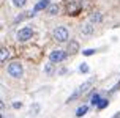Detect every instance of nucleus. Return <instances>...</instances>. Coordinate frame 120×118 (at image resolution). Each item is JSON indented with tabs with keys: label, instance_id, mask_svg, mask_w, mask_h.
Segmentation results:
<instances>
[{
	"label": "nucleus",
	"instance_id": "nucleus-17",
	"mask_svg": "<svg viewBox=\"0 0 120 118\" xmlns=\"http://www.w3.org/2000/svg\"><path fill=\"white\" fill-rule=\"evenodd\" d=\"M79 71H81V72H89V66L85 65V63H82V65L79 66Z\"/></svg>",
	"mask_w": 120,
	"mask_h": 118
},
{
	"label": "nucleus",
	"instance_id": "nucleus-4",
	"mask_svg": "<svg viewBox=\"0 0 120 118\" xmlns=\"http://www.w3.org/2000/svg\"><path fill=\"white\" fill-rule=\"evenodd\" d=\"M66 58V52L65 50H52L51 55H49V60L52 61V63H60V61H63Z\"/></svg>",
	"mask_w": 120,
	"mask_h": 118
},
{
	"label": "nucleus",
	"instance_id": "nucleus-8",
	"mask_svg": "<svg viewBox=\"0 0 120 118\" xmlns=\"http://www.w3.org/2000/svg\"><path fill=\"white\" fill-rule=\"evenodd\" d=\"M81 32H82V35H92L93 33V25L92 24H84Z\"/></svg>",
	"mask_w": 120,
	"mask_h": 118
},
{
	"label": "nucleus",
	"instance_id": "nucleus-10",
	"mask_svg": "<svg viewBox=\"0 0 120 118\" xmlns=\"http://www.w3.org/2000/svg\"><path fill=\"white\" fill-rule=\"evenodd\" d=\"M100 101H101L100 94H98V93H95L93 96H92V101H90V102H92V106H98V104H100Z\"/></svg>",
	"mask_w": 120,
	"mask_h": 118
},
{
	"label": "nucleus",
	"instance_id": "nucleus-6",
	"mask_svg": "<svg viewBox=\"0 0 120 118\" xmlns=\"http://www.w3.org/2000/svg\"><path fill=\"white\" fill-rule=\"evenodd\" d=\"M49 5H51V3H49V0H41V2H38V3L35 5L33 13H38V11H41V10H46Z\"/></svg>",
	"mask_w": 120,
	"mask_h": 118
},
{
	"label": "nucleus",
	"instance_id": "nucleus-9",
	"mask_svg": "<svg viewBox=\"0 0 120 118\" xmlns=\"http://www.w3.org/2000/svg\"><path fill=\"white\" fill-rule=\"evenodd\" d=\"M87 112H89V106H81L78 110H76V117H84Z\"/></svg>",
	"mask_w": 120,
	"mask_h": 118
},
{
	"label": "nucleus",
	"instance_id": "nucleus-14",
	"mask_svg": "<svg viewBox=\"0 0 120 118\" xmlns=\"http://www.w3.org/2000/svg\"><path fill=\"white\" fill-rule=\"evenodd\" d=\"M44 71H46L48 74H52V72H54V66H52V63H49V65H46Z\"/></svg>",
	"mask_w": 120,
	"mask_h": 118
},
{
	"label": "nucleus",
	"instance_id": "nucleus-1",
	"mask_svg": "<svg viewBox=\"0 0 120 118\" xmlns=\"http://www.w3.org/2000/svg\"><path fill=\"white\" fill-rule=\"evenodd\" d=\"M22 72H24V69H22V65L21 63H18V61H13V63H10L8 65V74L13 77H21L22 76Z\"/></svg>",
	"mask_w": 120,
	"mask_h": 118
},
{
	"label": "nucleus",
	"instance_id": "nucleus-7",
	"mask_svg": "<svg viewBox=\"0 0 120 118\" xmlns=\"http://www.w3.org/2000/svg\"><path fill=\"white\" fill-rule=\"evenodd\" d=\"M79 50V44L78 41H71V43H68V52L71 54V55H74V54Z\"/></svg>",
	"mask_w": 120,
	"mask_h": 118
},
{
	"label": "nucleus",
	"instance_id": "nucleus-16",
	"mask_svg": "<svg viewBox=\"0 0 120 118\" xmlns=\"http://www.w3.org/2000/svg\"><path fill=\"white\" fill-rule=\"evenodd\" d=\"M106 106H108V99H101L100 104H98V109H104Z\"/></svg>",
	"mask_w": 120,
	"mask_h": 118
},
{
	"label": "nucleus",
	"instance_id": "nucleus-19",
	"mask_svg": "<svg viewBox=\"0 0 120 118\" xmlns=\"http://www.w3.org/2000/svg\"><path fill=\"white\" fill-rule=\"evenodd\" d=\"M93 54H95L93 49H87V50H84V55H87V57H89V55H93Z\"/></svg>",
	"mask_w": 120,
	"mask_h": 118
},
{
	"label": "nucleus",
	"instance_id": "nucleus-20",
	"mask_svg": "<svg viewBox=\"0 0 120 118\" xmlns=\"http://www.w3.org/2000/svg\"><path fill=\"white\" fill-rule=\"evenodd\" d=\"M13 107H14V109H19V107H22V104H21V102H14Z\"/></svg>",
	"mask_w": 120,
	"mask_h": 118
},
{
	"label": "nucleus",
	"instance_id": "nucleus-21",
	"mask_svg": "<svg viewBox=\"0 0 120 118\" xmlns=\"http://www.w3.org/2000/svg\"><path fill=\"white\" fill-rule=\"evenodd\" d=\"M112 118H120V112H117V113H115V115H114Z\"/></svg>",
	"mask_w": 120,
	"mask_h": 118
},
{
	"label": "nucleus",
	"instance_id": "nucleus-13",
	"mask_svg": "<svg viewBox=\"0 0 120 118\" xmlns=\"http://www.w3.org/2000/svg\"><path fill=\"white\" fill-rule=\"evenodd\" d=\"M59 13V5H51L49 6V14H57Z\"/></svg>",
	"mask_w": 120,
	"mask_h": 118
},
{
	"label": "nucleus",
	"instance_id": "nucleus-12",
	"mask_svg": "<svg viewBox=\"0 0 120 118\" xmlns=\"http://www.w3.org/2000/svg\"><path fill=\"white\" fill-rule=\"evenodd\" d=\"M90 21H92V22H101V14H100V13H93V14L90 16Z\"/></svg>",
	"mask_w": 120,
	"mask_h": 118
},
{
	"label": "nucleus",
	"instance_id": "nucleus-15",
	"mask_svg": "<svg viewBox=\"0 0 120 118\" xmlns=\"http://www.w3.org/2000/svg\"><path fill=\"white\" fill-rule=\"evenodd\" d=\"M25 2L27 0H13V3H14V6H24Z\"/></svg>",
	"mask_w": 120,
	"mask_h": 118
},
{
	"label": "nucleus",
	"instance_id": "nucleus-11",
	"mask_svg": "<svg viewBox=\"0 0 120 118\" xmlns=\"http://www.w3.org/2000/svg\"><path fill=\"white\" fill-rule=\"evenodd\" d=\"M8 57H10V52L6 50L5 47H2V52H0V60H2V61H5Z\"/></svg>",
	"mask_w": 120,
	"mask_h": 118
},
{
	"label": "nucleus",
	"instance_id": "nucleus-18",
	"mask_svg": "<svg viewBox=\"0 0 120 118\" xmlns=\"http://www.w3.org/2000/svg\"><path fill=\"white\" fill-rule=\"evenodd\" d=\"M38 110H40V106H38V104L32 106V109H30V112L33 113V115H36V113H38Z\"/></svg>",
	"mask_w": 120,
	"mask_h": 118
},
{
	"label": "nucleus",
	"instance_id": "nucleus-5",
	"mask_svg": "<svg viewBox=\"0 0 120 118\" xmlns=\"http://www.w3.org/2000/svg\"><path fill=\"white\" fill-rule=\"evenodd\" d=\"M32 35H33V30L30 29V27H25V29H21L18 33V39L19 41H27V39H30L32 38Z\"/></svg>",
	"mask_w": 120,
	"mask_h": 118
},
{
	"label": "nucleus",
	"instance_id": "nucleus-2",
	"mask_svg": "<svg viewBox=\"0 0 120 118\" xmlns=\"http://www.w3.org/2000/svg\"><path fill=\"white\" fill-rule=\"evenodd\" d=\"M92 83H93V80H87L85 83H82V85H81V87H79V88L76 90V91H74V94L68 98V101H66V102H71V101H74L76 98H79L81 94H84L85 91H89V88L92 87Z\"/></svg>",
	"mask_w": 120,
	"mask_h": 118
},
{
	"label": "nucleus",
	"instance_id": "nucleus-22",
	"mask_svg": "<svg viewBox=\"0 0 120 118\" xmlns=\"http://www.w3.org/2000/svg\"><path fill=\"white\" fill-rule=\"evenodd\" d=\"M119 87H120V82H119V83H117V85H115V87H114V90H117V88H119Z\"/></svg>",
	"mask_w": 120,
	"mask_h": 118
},
{
	"label": "nucleus",
	"instance_id": "nucleus-3",
	"mask_svg": "<svg viewBox=\"0 0 120 118\" xmlns=\"http://www.w3.org/2000/svg\"><path fill=\"white\" fill-rule=\"evenodd\" d=\"M54 39L59 43H65L68 39V30L65 27H57L54 30Z\"/></svg>",
	"mask_w": 120,
	"mask_h": 118
}]
</instances>
